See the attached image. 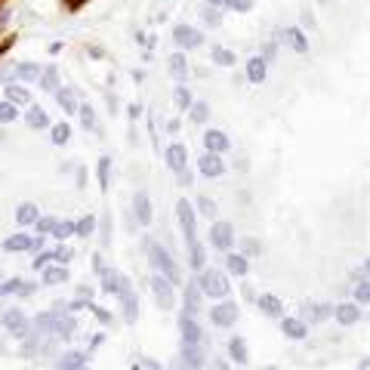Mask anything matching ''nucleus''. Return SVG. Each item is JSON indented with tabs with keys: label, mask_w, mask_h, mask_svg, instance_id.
Masks as SVG:
<instances>
[{
	"label": "nucleus",
	"mask_w": 370,
	"mask_h": 370,
	"mask_svg": "<svg viewBox=\"0 0 370 370\" xmlns=\"http://www.w3.org/2000/svg\"><path fill=\"white\" fill-rule=\"evenodd\" d=\"M197 287H201L204 296L222 300V296L229 293V278H225L222 272H216V268H207V272H201V278H197Z\"/></svg>",
	"instance_id": "nucleus-1"
},
{
	"label": "nucleus",
	"mask_w": 370,
	"mask_h": 370,
	"mask_svg": "<svg viewBox=\"0 0 370 370\" xmlns=\"http://www.w3.org/2000/svg\"><path fill=\"white\" fill-rule=\"evenodd\" d=\"M148 262L158 268V272L164 275V278H170L173 284H179V268H176V262L170 259V253L164 250V247H158V244H148Z\"/></svg>",
	"instance_id": "nucleus-2"
},
{
	"label": "nucleus",
	"mask_w": 370,
	"mask_h": 370,
	"mask_svg": "<svg viewBox=\"0 0 370 370\" xmlns=\"http://www.w3.org/2000/svg\"><path fill=\"white\" fill-rule=\"evenodd\" d=\"M151 290H154V300L161 303V308H173L176 293H173V281H170V278L154 275V278H151Z\"/></svg>",
	"instance_id": "nucleus-3"
},
{
	"label": "nucleus",
	"mask_w": 370,
	"mask_h": 370,
	"mask_svg": "<svg viewBox=\"0 0 370 370\" xmlns=\"http://www.w3.org/2000/svg\"><path fill=\"white\" fill-rule=\"evenodd\" d=\"M173 40H176L179 47H185V50H197V47L204 44V37L197 34L194 28H188V25H176L173 28Z\"/></svg>",
	"instance_id": "nucleus-4"
},
{
	"label": "nucleus",
	"mask_w": 370,
	"mask_h": 370,
	"mask_svg": "<svg viewBox=\"0 0 370 370\" xmlns=\"http://www.w3.org/2000/svg\"><path fill=\"white\" fill-rule=\"evenodd\" d=\"M197 170H201L204 176H210V179H216V176H222V170H225V164L219 161V154L216 151H204L201 158H197Z\"/></svg>",
	"instance_id": "nucleus-5"
},
{
	"label": "nucleus",
	"mask_w": 370,
	"mask_h": 370,
	"mask_svg": "<svg viewBox=\"0 0 370 370\" xmlns=\"http://www.w3.org/2000/svg\"><path fill=\"white\" fill-rule=\"evenodd\" d=\"M118 296L123 300V318L133 324V321H136V293H133V287H130V281H126V278H121Z\"/></svg>",
	"instance_id": "nucleus-6"
},
{
	"label": "nucleus",
	"mask_w": 370,
	"mask_h": 370,
	"mask_svg": "<svg viewBox=\"0 0 370 370\" xmlns=\"http://www.w3.org/2000/svg\"><path fill=\"white\" fill-rule=\"evenodd\" d=\"M210 241H213V247L229 250L232 241H235V229H232L229 222H216V225H213V232H210Z\"/></svg>",
	"instance_id": "nucleus-7"
},
{
	"label": "nucleus",
	"mask_w": 370,
	"mask_h": 370,
	"mask_svg": "<svg viewBox=\"0 0 370 370\" xmlns=\"http://www.w3.org/2000/svg\"><path fill=\"white\" fill-rule=\"evenodd\" d=\"M176 216H179V225L185 232V241H194V210H191V204L179 201L176 204Z\"/></svg>",
	"instance_id": "nucleus-8"
},
{
	"label": "nucleus",
	"mask_w": 370,
	"mask_h": 370,
	"mask_svg": "<svg viewBox=\"0 0 370 370\" xmlns=\"http://www.w3.org/2000/svg\"><path fill=\"white\" fill-rule=\"evenodd\" d=\"M210 321L219 324V327H232V324L238 321V308H235L232 303H222V306H216V308H210Z\"/></svg>",
	"instance_id": "nucleus-9"
},
{
	"label": "nucleus",
	"mask_w": 370,
	"mask_h": 370,
	"mask_svg": "<svg viewBox=\"0 0 370 370\" xmlns=\"http://www.w3.org/2000/svg\"><path fill=\"white\" fill-rule=\"evenodd\" d=\"M133 210H136V219H139L142 225H148V222H151V204H148V194H145V191H136V197H133Z\"/></svg>",
	"instance_id": "nucleus-10"
},
{
	"label": "nucleus",
	"mask_w": 370,
	"mask_h": 370,
	"mask_svg": "<svg viewBox=\"0 0 370 370\" xmlns=\"http://www.w3.org/2000/svg\"><path fill=\"white\" fill-rule=\"evenodd\" d=\"M281 40H284L287 47H293L296 53H308V40L303 37V31H300V28H287V31L281 34Z\"/></svg>",
	"instance_id": "nucleus-11"
},
{
	"label": "nucleus",
	"mask_w": 370,
	"mask_h": 370,
	"mask_svg": "<svg viewBox=\"0 0 370 370\" xmlns=\"http://www.w3.org/2000/svg\"><path fill=\"white\" fill-rule=\"evenodd\" d=\"M256 306H259L268 318H281V311H284V306H281V300L278 296H272V293H262L259 300H256Z\"/></svg>",
	"instance_id": "nucleus-12"
},
{
	"label": "nucleus",
	"mask_w": 370,
	"mask_h": 370,
	"mask_svg": "<svg viewBox=\"0 0 370 370\" xmlns=\"http://www.w3.org/2000/svg\"><path fill=\"white\" fill-rule=\"evenodd\" d=\"M204 145H207V151H225V148H229V136H225V133H219V130H207L204 133Z\"/></svg>",
	"instance_id": "nucleus-13"
},
{
	"label": "nucleus",
	"mask_w": 370,
	"mask_h": 370,
	"mask_svg": "<svg viewBox=\"0 0 370 370\" xmlns=\"http://www.w3.org/2000/svg\"><path fill=\"white\" fill-rule=\"evenodd\" d=\"M182 343L185 346H201V327L191 318H182Z\"/></svg>",
	"instance_id": "nucleus-14"
},
{
	"label": "nucleus",
	"mask_w": 370,
	"mask_h": 370,
	"mask_svg": "<svg viewBox=\"0 0 370 370\" xmlns=\"http://www.w3.org/2000/svg\"><path fill=\"white\" fill-rule=\"evenodd\" d=\"M185 161H188V151H185V145H170L167 148V164H170V170H179L185 167Z\"/></svg>",
	"instance_id": "nucleus-15"
},
{
	"label": "nucleus",
	"mask_w": 370,
	"mask_h": 370,
	"mask_svg": "<svg viewBox=\"0 0 370 370\" xmlns=\"http://www.w3.org/2000/svg\"><path fill=\"white\" fill-rule=\"evenodd\" d=\"M3 327H6V330H12L16 336H25V315H22L19 308L6 311V315H3Z\"/></svg>",
	"instance_id": "nucleus-16"
},
{
	"label": "nucleus",
	"mask_w": 370,
	"mask_h": 370,
	"mask_svg": "<svg viewBox=\"0 0 370 370\" xmlns=\"http://www.w3.org/2000/svg\"><path fill=\"white\" fill-rule=\"evenodd\" d=\"M53 330L62 333V336H68L71 330H74V318H71V315H62V308H56V311H53Z\"/></svg>",
	"instance_id": "nucleus-17"
},
{
	"label": "nucleus",
	"mask_w": 370,
	"mask_h": 370,
	"mask_svg": "<svg viewBox=\"0 0 370 370\" xmlns=\"http://www.w3.org/2000/svg\"><path fill=\"white\" fill-rule=\"evenodd\" d=\"M201 287H197V281L194 284H188V287H185V308H188V315H194L197 308H201Z\"/></svg>",
	"instance_id": "nucleus-18"
},
{
	"label": "nucleus",
	"mask_w": 370,
	"mask_h": 370,
	"mask_svg": "<svg viewBox=\"0 0 370 370\" xmlns=\"http://www.w3.org/2000/svg\"><path fill=\"white\" fill-rule=\"evenodd\" d=\"M247 77L253 83H262L265 80V59H262V56H253V59L247 62Z\"/></svg>",
	"instance_id": "nucleus-19"
},
{
	"label": "nucleus",
	"mask_w": 370,
	"mask_h": 370,
	"mask_svg": "<svg viewBox=\"0 0 370 370\" xmlns=\"http://www.w3.org/2000/svg\"><path fill=\"white\" fill-rule=\"evenodd\" d=\"M281 330L287 333V336H293V339H303V336L308 333L306 324H303L300 318H284V321H281Z\"/></svg>",
	"instance_id": "nucleus-20"
},
{
	"label": "nucleus",
	"mask_w": 370,
	"mask_h": 370,
	"mask_svg": "<svg viewBox=\"0 0 370 370\" xmlns=\"http://www.w3.org/2000/svg\"><path fill=\"white\" fill-rule=\"evenodd\" d=\"M225 268H229L232 275H247V256H241V253H229L225 256Z\"/></svg>",
	"instance_id": "nucleus-21"
},
{
	"label": "nucleus",
	"mask_w": 370,
	"mask_h": 370,
	"mask_svg": "<svg viewBox=\"0 0 370 370\" xmlns=\"http://www.w3.org/2000/svg\"><path fill=\"white\" fill-rule=\"evenodd\" d=\"M34 247V238L31 235H12L3 241V250H31Z\"/></svg>",
	"instance_id": "nucleus-22"
},
{
	"label": "nucleus",
	"mask_w": 370,
	"mask_h": 370,
	"mask_svg": "<svg viewBox=\"0 0 370 370\" xmlns=\"http://www.w3.org/2000/svg\"><path fill=\"white\" fill-rule=\"evenodd\" d=\"M333 315H336L339 324H355L361 318V308L358 306H339V308H333Z\"/></svg>",
	"instance_id": "nucleus-23"
},
{
	"label": "nucleus",
	"mask_w": 370,
	"mask_h": 370,
	"mask_svg": "<svg viewBox=\"0 0 370 370\" xmlns=\"http://www.w3.org/2000/svg\"><path fill=\"white\" fill-rule=\"evenodd\" d=\"M170 74H173L179 83L185 80V74H188V62H185V56H182V53H176L173 59H170Z\"/></svg>",
	"instance_id": "nucleus-24"
},
{
	"label": "nucleus",
	"mask_w": 370,
	"mask_h": 370,
	"mask_svg": "<svg viewBox=\"0 0 370 370\" xmlns=\"http://www.w3.org/2000/svg\"><path fill=\"white\" fill-rule=\"evenodd\" d=\"M37 216H40V213H37V207H34V204H22V207H19V213H16L19 225H28V222H34Z\"/></svg>",
	"instance_id": "nucleus-25"
},
{
	"label": "nucleus",
	"mask_w": 370,
	"mask_h": 370,
	"mask_svg": "<svg viewBox=\"0 0 370 370\" xmlns=\"http://www.w3.org/2000/svg\"><path fill=\"white\" fill-rule=\"evenodd\" d=\"M188 108H191V121H194V123H204V121L210 118V105H207V102H191Z\"/></svg>",
	"instance_id": "nucleus-26"
},
{
	"label": "nucleus",
	"mask_w": 370,
	"mask_h": 370,
	"mask_svg": "<svg viewBox=\"0 0 370 370\" xmlns=\"http://www.w3.org/2000/svg\"><path fill=\"white\" fill-rule=\"evenodd\" d=\"M229 352H232V358H235L238 364L247 361V346H244V339H232V343H229Z\"/></svg>",
	"instance_id": "nucleus-27"
},
{
	"label": "nucleus",
	"mask_w": 370,
	"mask_h": 370,
	"mask_svg": "<svg viewBox=\"0 0 370 370\" xmlns=\"http://www.w3.org/2000/svg\"><path fill=\"white\" fill-rule=\"evenodd\" d=\"M121 278H123V275H118V272H105V275H102V290H108V293H118V287H121Z\"/></svg>",
	"instance_id": "nucleus-28"
},
{
	"label": "nucleus",
	"mask_w": 370,
	"mask_h": 370,
	"mask_svg": "<svg viewBox=\"0 0 370 370\" xmlns=\"http://www.w3.org/2000/svg\"><path fill=\"white\" fill-rule=\"evenodd\" d=\"M44 281L47 284H62V281H68V268H47V272H44Z\"/></svg>",
	"instance_id": "nucleus-29"
},
{
	"label": "nucleus",
	"mask_w": 370,
	"mask_h": 370,
	"mask_svg": "<svg viewBox=\"0 0 370 370\" xmlns=\"http://www.w3.org/2000/svg\"><path fill=\"white\" fill-rule=\"evenodd\" d=\"M188 250H191V265H194V268H204V247L197 244V238L188 241Z\"/></svg>",
	"instance_id": "nucleus-30"
},
{
	"label": "nucleus",
	"mask_w": 370,
	"mask_h": 370,
	"mask_svg": "<svg viewBox=\"0 0 370 370\" xmlns=\"http://www.w3.org/2000/svg\"><path fill=\"white\" fill-rule=\"evenodd\" d=\"M16 77L19 80H37L40 77V68L37 65H19L16 68Z\"/></svg>",
	"instance_id": "nucleus-31"
},
{
	"label": "nucleus",
	"mask_w": 370,
	"mask_h": 370,
	"mask_svg": "<svg viewBox=\"0 0 370 370\" xmlns=\"http://www.w3.org/2000/svg\"><path fill=\"white\" fill-rule=\"evenodd\" d=\"M182 361L191 364V367L201 364V352H197V346H182Z\"/></svg>",
	"instance_id": "nucleus-32"
},
{
	"label": "nucleus",
	"mask_w": 370,
	"mask_h": 370,
	"mask_svg": "<svg viewBox=\"0 0 370 370\" xmlns=\"http://www.w3.org/2000/svg\"><path fill=\"white\" fill-rule=\"evenodd\" d=\"M56 99H59V105H62L65 111H77V105H74V93H71V90H59V93H56Z\"/></svg>",
	"instance_id": "nucleus-33"
},
{
	"label": "nucleus",
	"mask_w": 370,
	"mask_h": 370,
	"mask_svg": "<svg viewBox=\"0 0 370 370\" xmlns=\"http://www.w3.org/2000/svg\"><path fill=\"white\" fill-rule=\"evenodd\" d=\"M173 99H176V108H179V111H185V108H188V105H191V93H188V90H185V87H176Z\"/></svg>",
	"instance_id": "nucleus-34"
},
{
	"label": "nucleus",
	"mask_w": 370,
	"mask_h": 370,
	"mask_svg": "<svg viewBox=\"0 0 370 370\" xmlns=\"http://www.w3.org/2000/svg\"><path fill=\"white\" fill-rule=\"evenodd\" d=\"M28 123H31V126H50V118L40 108H31V111H28Z\"/></svg>",
	"instance_id": "nucleus-35"
},
{
	"label": "nucleus",
	"mask_w": 370,
	"mask_h": 370,
	"mask_svg": "<svg viewBox=\"0 0 370 370\" xmlns=\"http://www.w3.org/2000/svg\"><path fill=\"white\" fill-rule=\"evenodd\" d=\"M0 121L3 123H9V121H16V102H0Z\"/></svg>",
	"instance_id": "nucleus-36"
},
{
	"label": "nucleus",
	"mask_w": 370,
	"mask_h": 370,
	"mask_svg": "<svg viewBox=\"0 0 370 370\" xmlns=\"http://www.w3.org/2000/svg\"><path fill=\"white\" fill-rule=\"evenodd\" d=\"M6 99H9V102H16V105H22V102H28V90H22V87H6Z\"/></svg>",
	"instance_id": "nucleus-37"
},
{
	"label": "nucleus",
	"mask_w": 370,
	"mask_h": 370,
	"mask_svg": "<svg viewBox=\"0 0 370 370\" xmlns=\"http://www.w3.org/2000/svg\"><path fill=\"white\" fill-rule=\"evenodd\" d=\"M213 59H216L219 65H235V53H232V50L216 47V50H213Z\"/></svg>",
	"instance_id": "nucleus-38"
},
{
	"label": "nucleus",
	"mask_w": 370,
	"mask_h": 370,
	"mask_svg": "<svg viewBox=\"0 0 370 370\" xmlns=\"http://www.w3.org/2000/svg\"><path fill=\"white\" fill-rule=\"evenodd\" d=\"M77 115H80V123L87 126V130H93V126H96V115H93V108H90V105L77 108Z\"/></svg>",
	"instance_id": "nucleus-39"
},
{
	"label": "nucleus",
	"mask_w": 370,
	"mask_h": 370,
	"mask_svg": "<svg viewBox=\"0 0 370 370\" xmlns=\"http://www.w3.org/2000/svg\"><path fill=\"white\" fill-rule=\"evenodd\" d=\"M68 136H71V130H68L65 123L53 126V142H56V145H65V142H68Z\"/></svg>",
	"instance_id": "nucleus-40"
},
{
	"label": "nucleus",
	"mask_w": 370,
	"mask_h": 370,
	"mask_svg": "<svg viewBox=\"0 0 370 370\" xmlns=\"http://www.w3.org/2000/svg\"><path fill=\"white\" fill-rule=\"evenodd\" d=\"M93 229H96V219H93V216L74 222V232H80V235H93Z\"/></svg>",
	"instance_id": "nucleus-41"
},
{
	"label": "nucleus",
	"mask_w": 370,
	"mask_h": 370,
	"mask_svg": "<svg viewBox=\"0 0 370 370\" xmlns=\"http://www.w3.org/2000/svg\"><path fill=\"white\" fill-rule=\"evenodd\" d=\"M71 232H74V222H56L53 225V235L56 238H68Z\"/></svg>",
	"instance_id": "nucleus-42"
},
{
	"label": "nucleus",
	"mask_w": 370,
	"mask_h": 370,
	"mask_svg": "<svg viewBox=\"0 0 370 370\" xmlns=\"http://www.w3.org/2000/svg\"><path fill=\"white\" fill-rule=\"evenodd\" d=\"M108 167H111V158L99 161V182H102V188H108Z\"/></svg>",
	"instance_id": "nucleus-43"
},
{
	"label": "nucleus",
	"mask_w": 370,
	"mask_h": 370,
	"mask_svg": "<svg viewBox=\"0 0 370 370\" xmlns=\"http://www.w3.org/2000/svg\"><path fill=\"white\" fill-rule=\"evenodd\" d=\"M197 210H201L204 216H213V213H216V204H213L210 197H197Z\"/></svg>",
	"instance_id": "nucleus-44"
},
{
	"label": "nucleus",
	"mask_w": 370,
	"mask_h": 370,
	"mask_svg": "<svg viewBox=\"0 0 370 370\" xmlns=\"http://www.w3.org/2000/svg\"><path fill=\"white\" fill-rule=\"evenodd\" d=\"M83 364H87V358H83V355H80V352H74V355H68V358L62 361V367H83Z\"/></svg>",
	"instance_id": "nucleus-45"
},
{
	"label": "nucleus",
	"mask_w": 370,
	"mask_h": 370,
	"mask_svg": "<svg viewBox=\"0 0 370 370\" xmlns=\"http://www.w3.org/2000/svg\"><path fill=\"white\" fill-rule=\"evenodd\" d=\"M204 22L213 25V28L219 25V12H216V6H207V9H204Z\"/></svg>",
	"instance_id": "nucleus-46"
},
{
	"label": "nucleus",
	"mask_w": 370,
	"mask_h": 370,
	"mask_svg": "<svg viewBox=\"0 0 370 370\" xmlns=\"http://www.w3.org/2000/svg\"><path fill=\"white\" fill-rule=\"evenodd\" d=\"M44 90H56V68L44 71Z\"/></svg>",
	"instance_id": "nucleus-47"
},
{
	"label": "nucleus",
	"mask_w": 370,
	"mask_h": 370,
	"mask_svg": "<svg viewBox=\"0 0 370 370\" xmlns=\"http://www.w3.org/2000/svg\"><path fill=\"white\" fill-rule=\"evenodd\" d=\"M34 222H37V235L53 232V225H56V219H34Z\"/></svg>",
	"instance_id": "nucleus-48"
},
{
	"label": "nucleus",
	"mask_w": 370,
	"mask_h": 370,
	"mask_svg": "<svg viewBox=\"0 0 370 370\" xmlns=\"http://www.w3.org/2000/svg\"><path fill=\"white\" fill-rule=\"evenodd\" d=\"M37 330H53V315H40L37 318Z\"/></svg>",
	"instance_id": "nucleus-49"
},
{
	"label": "nucleus",
	"mask_w": 370,
	"mask_h": 370,
	"mask_svg": "<svg viewBox=\"0 0 370 370\" xmlns=\"http://www.w3.org/2000/svg\"><path fill=\"white\" fill-rule=\"evenodd\" d=\"M19 284H22V281H9V284H3V287H0V293H22Z\"/></svg>",
	"instance_id": "nucleus-50"
},
{
	"label": "nucleus",
	"mask_w": 370,
	"mask_h": 370,
	"mask_svg": "<svg viewBox=\"0 0 370 370\" xmlns=\"http://www.w3.org/2000/svg\"><path fill=\"white\" fill-rule=\"evenodd\" d=\"M68 256H71V250H68V247H59V250L53 253V259H59V262H68Z\"/></svg>",
	"instance_id": "nucleus-51"
},
{
	"label": "nucleus",
	"mask_w": 370,
	"mask_h": 370,
	"mask_svg": "<svg viewBox=\"0 0 370 370\" xmlns=\"http://www.w3.org/2000/svg\"><path fill=\"white\" fill-rule=\"evenodd\" d=\"M50 259H53V253H40L37 259H34V268H44V265H47Z\"/></svg>",
	"instance_id": "nucleus-52"
},
{
	"label": "nucleus",
	"mask_w": 370,
	"mask_h": 370,
	"mask_svg": "<svg viewBox=\"0 0 370 370\" xmlns=\"http://www.w3.org/2000/svg\"><path fill=\"white\" fill-rule=\"evenodd\" d=\"M176 176H179V185H191V173H188V170H185V167L179 170Z\"/></svg>",
	"instance_id": "nucleus-53"
},
{
	"label": "nucleus",
	"mask_w": 370,
	"mask_h": 370,
	"mask_svg": "<svg viewBox=\"0 0 370 370\" xmlns=\"http://www.w3.org/2000/svg\"><path fill=\"white\" fill-rule=\"evenodd\" d=\"M355 296H358V303L364 306V303H367V284H358V290H355Z\"/></svg>",
	"instance_id": "nucleus-54"
},
{
	"label": "nucleus",
	"mask_w": 370,
	"mask_h": 370,
	"mask_svg": "<svg viewBox=\"0 0 370 370\" xmlns=\"http://www.w3.org/2000/svg\"><path fill=\"white\" fill-rule=\"evenodd\" d=\"M229 3H232L235 9H250V3H253V0H229Z\"/></svg>",
	"instance_id": "nucleus-55"
},
{
	"label": "nucleus",
	"mask_w": 370,
	"mask_h": 370,
	"mask_svg": "<svg viewBox=\"0 0 370 370\" xmlns=\"http://www.w3.org/2000/svg\"><path fill=\"white\" fill-rule=\"evenodd\" d=\"M93 308H96V315H99V318H102L105 324H111V315H108V311H102V308H99V306H93Z\"/></svg>",
	"instance_id": "nucleus-56"
},
{
	"label": "nucleus",
	"mask_w": 370,
	"mask_h": 370,
	"mask_svg": "<svg viewBox=\"0 0 370 370\" xmlns=\"http://www.w3.org/2000/svg\"><path fill=\"white\" fill-rule=\"evenodd\" d=\"M207 3H210V6H222V3H225V0H207Z\"/></svg>",
	"instance_id": "nucleus-57"
}]
</instances>
